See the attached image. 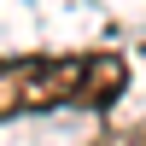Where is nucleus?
Here are the masks:
<instances>
[{"label":"nucleus","mask_w":146,"mask_h":146,"mask_svg":"<svg viewBox=\"0 0 146 146\" xmlns=\"http://www.w3.org/2000/svg\"><path fill=\"white\" fill-rule=\"evenodd\" d=\"M129 88V64L117 53H23L0 58V123L58 105L105 111Z\"/></svg>","instance_id":"obj_1"},{"label":"nucleus","mask_w":146,"mask_h":146,"mask_svg":"<svg viewBox=\"0 0 146 146\" xmlns=\"http://www.w3.org/2000/svg\"><path fill=\"white\" fill-rule=\"evenodd\" d=\"M117 146H146V123L135 129V135H123V140H117Z\"/></svg>","instance_id":"obj_2"}]
</instances>
